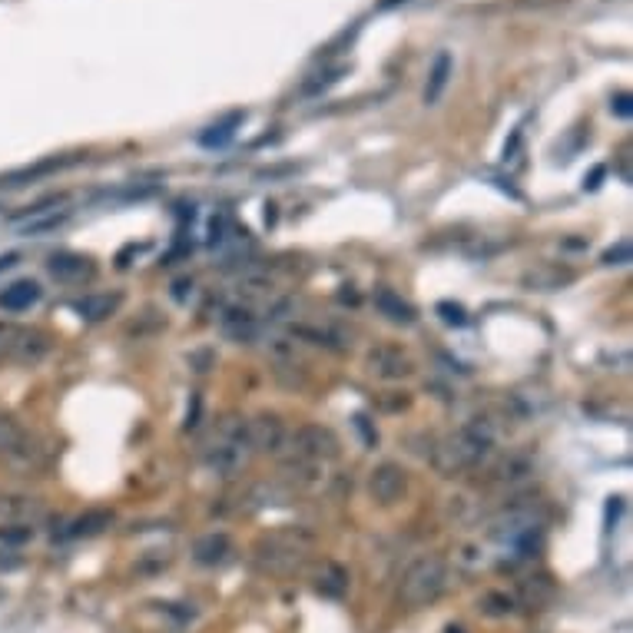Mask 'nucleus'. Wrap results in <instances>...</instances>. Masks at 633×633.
Returning <instances> with one entry per match:
<instances>
[{
  "mask_svg": "<svg viewBox=\"0 0 633 633\" xmlns=\"http://www.w3.org/2000/svg\"><path fill=\"white\" fill-rule=\"evenodd\" d=\"M491 445H494V425L488 418H471L468 425L451 431L435 448V468L441 474H461L488 455Z\"/></svg>",
  "mask_w": 633,
  "mask_h": 633,
  "instance_id": "1",
  "label": "nucleus"
},
{
  "mask_svg": "<svg viewBox=\"0 0 633 633\" xmlns=\"http://www.w3.org/2000/svg\"><path fill=\"white\" fill-rule=\"evenodd\" d=\"M252 455L249 438H246V418L226 415L223 421H216L213 435L206 441V464L209 471H216L219 478H232L246 468V461Z\"/></svg>",
  "mask_w": 633,
  "mask_h": 633,
  "instance_id": "2",
  "label": "nucleus"
},
{
  "mask_svg": "<svg viewBox=\"0 0 633 633\" xmlns=\"http://www.w3.org/2000/svg\"><path fill=\"white\" fill-rule=\"evenodd\" d=\"M445 580H448L445 561H438V557H418L402 577V600L408 607H425L445 590Z\"/></svg>",
  "mask_w": 633,
  "mask_h": 633,
  "instance_id": "3",
  "label": "nucleus"
},
{
  "mask_svg": "<svg viewBox=\"0 0 633 633\" xmlns=\"http://www.w3.org/2000/svg\"><path fill=\"white\" fill-rule=\"evenodd\" d=\"M47 335L37 329H27V325L14 322H0V362H14V365H37L40 358L47 355Z\"/></svg>",
  "mask_w": 633,
  "mask_h": 633,
  "instance_id": "4",
  "label": "nucleus"
},
{
  "mask_svg": "<svg viewBox=\"0 0 633 633\" xmlns=\"http://www.w3.org/2000/svg\"><path fill=\"white\" fill-rule=\"evenodd\" d=\"M544 524V514L531 504H511L491 521V537L501 544H524L531 541L537 527Z\"/></svg>",
  "mask_w": 633,
  "mask_h": 633,
  "instance_id": "5",
  "label": "nucleus"
},
{
  "mask_svg": "<svg viewBox=\"0 0 633 633\" xmlns=\"http://www.w3.org/2000/svg\"><path fill=\"white\" fill-rule=\"evenodd\" d=\"M44 451L37 448V441L30 438V431L20 425L14 415L0 411V458L17 464V468H34Z\"/></svg>",
  "mask_w": 633,
  "mask_h": 633,
  "instance_id": "6",
  "label": "nucleus"
},
{
  "mask_svg": "<svg viewBox=\"0 0 633 633\" xmlns=\"http://www.w3.org/2000/svg\"><path fill=\"white\" fill-rule=\"evenodd\" d=\"M368 491H372V498L378 504L402 501L405 491H408V471L402 468V464H395V461L378 464V468L372 471V478H368Z\"/></svg>",
  "mask_w": 633,
  "mask_h": 633,
  "instance_id": "7",
  "label": "nucleus"
},
{
  "mask_svg": "<svg viewBox=\"0 0 633 633\" xmlns=\"http://www.w3.org/2000/svg\"><path fill=\"white\" fill-rule=\"evenodd\" d=\"M47 269L63 286H83V282L97 276V266L87 256H77V252H57V256H50Z\"/></svg>",
  "mask_w": 633,
  "mask_h": 633,
  "instance_id": "8",
  "label": "nucleus"
},
{
  "mask_svg": "<svg viewBox=\"0 0 633 633\" xmlns=\"http://www.w3.org/2000/svg\"><path fill=\"white\" fill-rule=\"evenodd\" d=\"M368 372L385 378V382H398V378H408L415 372V365H411V358L402 352V348L382 345V348H372V352H368Z\"/></svg>",
  "mask_w": 633,
  "mask_h": 633,
  "instance_id": "9",
  "label": "nucleus"
},
{
  "mask_svg": "<svg viewBox=\"0 0 633 633\" xmlns=\"http://www.w3.org/2000/svg\"><path fill=\"white\" fill-rule=\"evenodd\" d=\"M246 438L252 455L256 451H279L282 448V421L276 415H256L246 421Z\"/></svg>",
  "mask_w": 633,
  "mask_h": 633,
  "instance_id": "10",
  "label": "nucleus"
},
{
  "mask_svg": "<svg viewBox=\"0 0 633 633\" xmlns=\"http://www.w3.org/2000/svg\"><path fill=\"white\" fill-rule=\"evenodd\" d=\"M40 295H44V289H40L34 279H20V282H14V286H7L4 292H0V309L4 312H27L40 302Z\"/></svg>",
  "mask_w": 633,
  "mask_h": 633,
  "instance_id": "11",
  "label": "nucleus"
},
{
  "mask_svg": "<svg viewBox=\"0 0 633 633\" xmlns=\"http://www.w3.org/2000/svg\"><path fill=\"white\" fill-rule=\"evenodd\" d=\"M120 309V295H83L80 302H73V312L87 322H103Z\"/></svg>",
  "mask_w": 633,
  "mask_h": 633,
  "instance_id": "12",
  "label": "nucleus"
},
{
  "mask_svg": "<svg viewBox=\"0 0 633 633\" xmlns=\"http://www.w3.org/2000/svg\"><path fill=\"white\" fill-rule=\"evenodd\" d=\"M375 309L385 315V319H392L398 325H411L415 322V309L402 299L398 292L392 289H375Z\"/></svg>",
  "mask_w": 633,
  "mask_h": 633,
  "instance_id": "13",
  "label": "nucleus"
},
{
  "mask_svg": "<svg viewBox=\"0 0 633 633\" xmlns=\"http://www.w3.org/2000/svg\"><path fill=\"white\" fill-rule=\"evenodd\" d=\"M37 511H40V504L34 498H24V494H7V498H0V524L4 527L30 521Z\"/></svg>",
  "mask_w": 633,
  "mask_h": 633,
  "instance_id": "14",
  "label": "nucleus"
},
{
  "mask_svg": "<svg viewBox=\"0 0 633 633\" xmlns=\"http://www.w3.org/2000/svg\"><path fill=\"white\" fill-rule=\"evenodd\" d=\"M193 554H196L199 564L223 561V557L229 554V537L226 534H206V537H199L196 547H193Z\"/></svg>",
  "mask_w": 633,
  "mask_h": 633,
  "instance_id": "15",
  "label": "nucleus"
},
{
  "mask_svg": "<svg viewBox=\"0 0 633 633\" xmlns=\"http://www.w3.org/2000/svg\"><path fill=\"white\" fill-rule=\"evenodd\" d=\"M448 77H451V54H438L435 57V67H431V73H428L425 103H438V97L448 87Z\"/></svg>",
  "mask_w": 633,
  "mask_h": 633,
  "instance_id": "16",
  "label": "nucleus"
},
{
  "mask_svg": "<svg viewBox=\"0 0 633 633\" xmlns=\"http://www.w3.org/2000/svg\"><path fill=\"white\" fill-rule=\"evenodd\" d=\"M239 123H242V113H232V116H226L223 123L209 126V133L199 136V143L209 146V150H213V146H223V143L232 140V133H236V126H239Z\"/></svg>",
  "mask_w": 633,
  "mask_h": 633,
  "instance_id": "17",
  "label": "nucleus"
},
{
  "mask_svg": "<svg viewBox=\"0 0 633 633\" xmlns=\"http://www.w3.org/2000/svg\"><path fill=\"white\" fill-rule=\"evenodd\" d=\"M527 474H531V461H527L524 455H508L504 458L498 468H494V478L498 481H508V484H514V481H524Z\"/></svg>",
  "mask_w": 633,
  "mask_h": 633,
  "instance_id": "18",
  "label": "nucleus"
},
{
  "mask_svg": "<svg viewBox=\"0 0 633 633\" xmlns=\"http://www.w3.org/2000/svg\"><path fill=\"white\" fill-rule=\"evenodd\" d=\"M113 521V514L110 511H90L87 518H80V521H73V527L67 531V537H80V534H97L103 531Z\"/></svg>",
  "mask_w": 633,
  "mask_h": 633,
  "instance_id": "19",
  "label": "nucleus"
},
{
  "mask_svg": "<svg viewBox=\"0 0 633 633\" xmlns=\"http://www.w3.org/2000/svg\"><path fill=\"white\" fill-rule=\"evenodd\" d=\"M319 590H325V594H332V597H339L342 590H345V574L339 571V567H325V577H319Z\"/></svg>",
  "mask_w": 633,
  "mask_h": 633,
  "instance_id": "20",
  "label": "nucleus"
},
{
  "mask_svg": "<svg viewBox=\"0 0 633 633\" xmlns=\"http://www.w3.org/2000/svg\"><path fill=\"white\" fill-rule=\"evenodd\" d=\"M604 259H607V262H614V259H624V262H627V259H630V246H627V242H620V246H617V252L610 249Z\"/></svg>",
  "mask_w": 633,
  "mask_h": 633,
  "instance_id": "21",
  "label": "nucleus"
},
{
  "mask_svg": "<svg viewBox=\"0 0 633 633\" xmlns=\"http://www.w3.org/2000/svg\"><path fill=\"white\" fill-rule=\"evenodd\" d=\"M617 113L620 116H630V97H617Z\"/></svg>",
  "mask_w": 633,
  "mask_h": 633,
  "instance_id": "22",
  "label": "nucleus"
},
{
  "mask_svg": "<svg viewBox=\"0 0 633 633\" xmlns=\"http://www.w3.org/2000/svg\"><path fill=\"white\" fill-rule=\"evenodd\" d=\"M14 262H17V256H0V272L10 269V266H14Z\"/></svg>",
  "mask_w": 633,
  "mask_h": 633,
  "instance_id": "23",
  "label": "nucleus"
}]
</instances>
